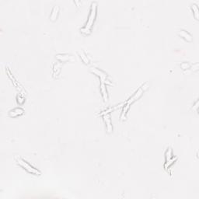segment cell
<instances>
[{
    "label": "cell",
    "mask_w": 199,
    "mask_h": 199,
    "mask_svg": "<svg viewBox=\"0 0 199 199\" xmlns=\"http://www.w3.org/2000/svg\"><path fill=\"white\" fill-rule=\"evenodd\" d=\"M97 3L96 2H93L91 3V7H90V14H89V17H88V20L84 27H83L80 30L81 32L85 34H90L91 31V28L93 26L95 19L97 17Z\"/></svg>",
    "instance_id": "6da1fadb"
},
{
    "label": "cell",
    "mask_w": 199,
    "mask_h": 199,
    "mask_svg": "<svg viewBox=\"0 0 199 199\" xmlns=\"http://www.w3.org/2000/svg\"><path fill=\"white\" fill-rule=\"evenodd\" d=\"M14 159L15 160H16V162H17L21 167H23L24 170H27L28 173L34 175H41V171H40V170L36 169L35 167H34L30 165V164H29L27 161L24 160L22 159L21 157H19L18 155H16L14 157Z\"/></svg>",
    "instance_id": "7a4b0ae2"
},
{
    "label": "cell",
    "mask_w": 199,
    "mask_h": 199,
    "mask_svg": "<svg viewBox=\"0 0 199 199\" xmlns=\"http://www.w3.org/2000/svg\"><path fill=\"white\" fill-rule=\"evenodd\" d=\"M148 88H149V83H144V84H142L140 87L138 88V90H136L135 92L134 93L133 95H132V96H131L129 100H128L127 104H129L130 105V104H133V103L135 102V101H136V100H138L142 96L144 92H145V91H146Z\"/></svg>",
    "instance_id": "3957f363"
},
{
    "label": "cell",
    "mask_w": 199,
    "mask_h": 199,
    "mask_svg": "<svg viewBox=\"0 0 199 199\" xmlns=\"http://www.w3.org/2000/svg\"><path fill=\"white\" fill-rule=\"evenodd\" d=\"M90 70L100 79L101 83H105V84H111V82H110V79H108V75L104 71L100 70V69L96 68V67H91V68H90Z\"/></svg>",
    "instance_id": "277c9868"
},
{
    "label": "cell",
    "mask_w": 199,
    "mask_h": 199,
    "mask_svg": "<svg viewBox=\"0 0 199 199\" xmlns=\"http://www.w3.org/2000/svg\"><path fill=\"white\" fill-rule=\"evenodd\" d=\"M103 117H104L105 124H106V129H107V131L108 133H111V132H112V131H113V127H112L111 117H110L109 114H105V115H103Z\"/></svg>",
    "instance_id": "5b68a950"
},
{
    "label": "cell",
    "mask_w": 199,
    "mask_h": 199,
    "mask_svg": "<svg viewBox=\"0 0 199 199\" xmlns=\"http://www.w3.org/2000/svg\"><path fill=\"white\" fill-rule=\"evenodd\" d=\"M23 112H24V110L21 107H15L9 111V116L11 117H15L22 115Z\"/></svg>",
    "instance_id": "8992f818"
},
{
    "label": "cell",
    "mask_w": 199,
    "mask_h": 199,
    "mask_svg": "<svg viewBox=\"0 0 199 199\" xmlns=\"http://www.w3.org/2000/svg\"><path fill=\"white\" fill-rule=\"evenodd\" d=\"M177 33L179 34V36L180 37H182L183 39H184L185 41H187L188 42H191L193 41V37H192L191 35L188 32L184 30H180L177 31Z\"/></svg>",
    "instance_id": "52a82bcc"
},
{
    "label": "cell",
    "mask_w": 199,
    "mask_h": 199,
    "mask_svg": "<svg viewBox=\"0 0 199 199\" xmlns=\"http://www.w3.org/2000/svg\"><path fill=\"white\" fill-rule=\"evenodd\" d=\"M100 92H101V95H102L104 101V102H107V100H108V93H107L106 84L101 83H100Z\"/></svg>",
    "instance_id": "ba28073f"
},
{
    "label": "cell",
    "mask_w": 199,
    "mask_h": 199,
    "mask_svg": "<svg viewBox=\"0 0 199 199\" xmlns=\"http://www.w3.org/2000/svg\"><path fill=\"white\" fill-rule=\"evenodd\" d=\"M58 12H59V7L57 6H54L52 10H51L50 17H49V18H50V19H51V21H55L56 19H57V18H58Z\"/></svg>",
    "instance_id": "9c48e42d"
},
{
    "label": "cell",
    "mask_w": 199,
    "mask_h": 199,
    "mask_svg": "<svg viewBox=\"0 0 199 199\" xmlns=\"http://www.w3.org/2000/svg\"><path fill=\"white\" fill-rule=\"evenodd\" d=\"M129 107H130V105H129V104H124V107H123L122 114H121V120H122V121L126 120V115L128 111H129Z\"/></svg>",
    "instance_id": "30bf717a"
},
{
    "label": "cell",
    "mask_w": 199,
    "mask_h": 199,
    "mask_svg": "<svg viewBox=\"0 0 199 199\" xmlns=\"http://www.w3.org/2000/svg\"><path fill=\"white\" fill-rule=\"evenodd\" d=\"M56 58L58 59L60 62H66L68 61L71 58V56L68 55H58L56 56Z\"/></svg>",
    "instance_id": "8fae6325"
},
{
    "label": "cell",
    "mask_w": 199,
    "mask_h": 199,
    "mask_svg": "<svg viewBox=\"0 0 199 199\" xmlns=\"http://www.w3.org/2000/svg\"><path fill=\"white\" fill-rule=\"evenodd\" d=\"M78 54H79V58H81V60H82V61H83L84 63L86 64V65L90 64V60H89V58H87L86 55L84 53V51H79V52H78Z\"/></svg>",
    "instance_id": "7c38bea8"
},
{
    "label": "cell",
    "mask_w": 199,
    "mask_h": 199,
    "mask_svg": "<svg viewBox=\"0 0 199 199\" xmlns=\"http://www.w3.org/2000/svg\"><path fill=\"white\" fill-rule=\"evenodd\" d=\"M191 10L194 12V17H195V19H198V16H199V10L198 8V6L196 4H192L191 5Z\"/></svg>",
    "instance_id": "4fadbf2b"
},
{
    "label": "cell",
    "mask_w": 199,
    "mask_h": 199,
    "mask_svg": "<svg viewBox=\"0 0 199 199\" xmlns=\"http://www.w3.org/2000/svg\"><path fill=\"white\" fill-rule=\"evenodd\" d=\"M165 158H166V162L170 160L173 158V153H172V149L169 147L167 148V151H166L165 153Z\"/></svg>",
    "instance_id": "5bb4252c"
},
{
    "label": "cell",
    "mask_w": 199,
    "mask_h": 199,
    "mask_svg": "<svg viewBox=\"0 0 199 199\" xmlns=\"http://www.w3.org/2000/svg\"><path fill=\"white\" fill-rule=\"evenodd\" d=\"M119 107H120V105H117V106H115V107H110V108H108V109L105 110L104 111H103L102 113H100V115H105V114H109L111 112H112L113 111H114V110L117 109V108H119Z\"/></svg>",
    "instance_id": "9a60e30c"
},
{
    "label": "cell",
    "mask_w": 199,
    "mask_h": 199,
    "mask_svg": "<svg viewBox=\"0 0 199 199\" xmlns=\"http://www.w3.org/2000/svg\"><path fill=\"white\" fill-rule=\"evenodd\" d=\"M177 160V157H175V158H172L170 160L167 161V162H165V164H164V168H165V169H167L168 167H170V166L175 163V161Z\"/></svg>",
    "instance_id": "2e32d148"
},
{
    "label": "cell",
    "mask_w": 199,
    "mask_h": 199,
    "mask_svg": "<svg viewBox=\"0 0 199 199\" xmlns=\"http://www.w3.org/2000/svg\"><path fill=\"white\" fill-rule=\"evenodd\" d=\"M191 65L189 62H182V63L180 64V67H181L183 70L188 69V68H191Z\"/></svg>",
    "instance_id": "e0dca14e"
}]
</instances>
